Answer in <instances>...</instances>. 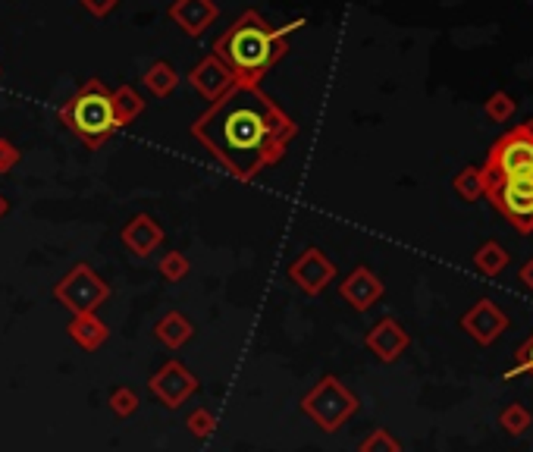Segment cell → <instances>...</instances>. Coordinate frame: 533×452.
Here are the masks:
<instances>
[{"label": "cell", "instance_id": "cell-18", "mask_svg": "<svg viewBox=\"0 0 533 452\" xmlns=\"http://www.w3.org/2000/svg\"><path fill=\"white\" fill-rule=\"evenodd\" d=\"M511 113H515V101H511L508 91H493L487 101V117L496 123H506V119H511Z\"/></svg>", "mask_w": 533, "mask_h": 452}, {"label": "cell", "instance_id": "cell-22", "mask_svg": "<svg viewBox=\"0 0 533 452\" xmlns=\"http://www.w3.org/2000/svg\"><path fill=\"white\" fill-rule=\"evenodd\" d=\"M13 160H16V151H13L10 145H4V141H0V170H4V167H10Z\"/></svg>", "mask_w": 533, "mask_h": 452}, {"label": "cell", "instance_id": "cell-8", "mask_svg": "<svg viewBox=\"0 0 533 452\" xmlns=\"http://www.w3.org/2000/svg\"><path fill=\"white\" fill-rule=\"evenodd\" d=\"M189 82H191V88L198 91V95L204 98V101H217L220 95H223L226 88H230L232 82V73L223 67V63L217 60V56H204L201 63H198L195 69L189 73Z\"/></svg>", "mask_w": 533, "mask_h": 452}, {"label": "cell", "instance_id": "cell-7", "mask_svg": "<svg viewBox=\"0 0 533 452\" xmlns=\"http://www.w3.org/2000/svg\"><path fill=\"white\" fill-rule=\"evenodd\" d=\"M169 23H176L189 38H201L208 28L217 23L220 6L213 0H173L167 10Z\"/></svg>", "mask_w": 533, "mask_h": 452}, {"label": "cell", "instance_id": "cell-3", "mask_svg": "<svg viewBox=\"0 0 533 452\" xmlns=\"http://www.w3.org/2000/svg\"><path fill=\"white\" fill-rule=\"evenodd\" d=\"M60 119L76 132L79 139L97 148L119 129L117 104H113V91L104 88L101 79H88L79 88V95L60 110Z\"/></svg>", "mask_w": 533, "mask_h": 452}, {"label": "cell", "instance_id": "cell-6", "mask_svg": "<svg viewBox=\"0 0 533 452\" xmlns=\"http://www.w3.org/2000/svg\"><path fill=\"white\" fill-rule=\"evenodd\" d=\"M461 327H465L474 339H477L480 345H493L496 339H499L508 330V314L499 305H496V302L480 299L477 305H474L465 317H461Z\"/></svg>", "mask_w": 533, "mask_h": 452}, {"label": "cell", "instance_id": "cell-5", "mask_svg": "<svg viewBox=\"0 0 533 452\" xmlns=\"http://www.w3.org/2000/svg\"><path fill=\"white\" fill-rule=\"evenodd\" d=\"M487 198L521 236L533 232V180H489Z\"/></svg>", "mask_w": 533, "mask_h": 452}, {"label": "cell", "instance_id": "cell-17", "mask_svg": "<svg viewBox=\"0 0 533 452\" xmlns=\"http://www.w3.org/2000/svg\"><path fill=\"white\" fill-rule=\"evenodd\" d=\"M455 192H458L465 201H477V198L487 195V182H483V173L477 167H467L455 176Z\"/></svg>", "mask_w": 533, "mask_h": 452}, {"label": "cell", "instance_id": "cell-15", "mask_svg": "<svg viewBox=\"0 0 533 452\" xmlns=\"http://www.w3.org/2000/svg\"><path fill=\"white\" fill-rule=\"evenodd\" d=\"M530 424H533V415H530L524 406H518V402H511V406H506V408H502V415H499V427L506 430L508 437L528 434Z\"/></svg>", "mask_w": 533, "mask_h": 452}, {"label": "cell", "instance_id": "cell-4", "mask_svg": "<svg viewBox=\"0 0 533 452\" xmlns=\"http://www.w3.org/2000/svg\"><path fill=\"white\" fill-rule=\"evenodd\" d=\"M483 182L489 180H533V123L506 132L489 148L487 164L480 167Z\"/></svg>", "mask_w": 533, "mask_h": 452}, {"label": "cell", "instance_id": "cell-12", "mask_svg": "<svg viewBox=\"0 0 533 452\" xmlns=\"http://www.w3.org/2000/svg\"><path fill=\"white\" fill-rule=\"evenodd\" d=\"M160 236H163L160 226L154 221H148V217H135V221L126 226V232H123L126 245H132L135 254H148L154 245L160 242Z\"/></svg>", "mask_w": 533, "mask_h": 452}, {"label": "cell", "instance_id": "cell-20", "mask_svg": "<svg viewBox=\"0 0 533 452\" xmlns=\"http://www.w3.org/2000/svg\"><path fill=\"white\" fill-rule=\"evenodd\" d=\"M361 452H399V443H395L386 430H376L371 440L361 447Z\"/></svg>", "mask_w": 533, "mask_h": 452}, {"label": "cell", "instance_id": "cell-19", "mask_svg": "<svg viewBox=\"0 0 533 452\" xmlns=\"http://www.w3.org/2000/svg\"><path fill=\"white\" fill-rule=\"evenodd\" d=\"M524 371L533 374V334L528 336V343L515 352V365H511V371H506V380L518 377V374H524Z\"/></svg>", "mask_w": 533, "mask_h": 452}, {"label": "cell", "instance_id": "cell-16", "mask_svg": "<svg viewBox=\"0 0 533 452\" xmlns=\"http://www.w3.org/2000/svg\"><path fill=\"white\" fill-rule=\"evenodd\" d=\"M113 104H117V117H119V126L132 123L135 117L145 108V101L138 98V91L129 88V85H123V88L113 91Z\"/></svg>", "mask_w": 533, "mask_h": 452}, {"label": "cell", "instance_id": "cell-11", "mask_svg": "<svg viewBox=\"0 0 533 452\" xmlns=\"http://www.w3.org/2000/svg\"><path fill=\"white\" fill-rule=\"evenodd\" d=\"M333 273H336V271H333V264L317 249H311L302 261H295V267H292V277L302 282L304 289H311V293L323 286V282L330 280Z\"/></svg>", "mask_w": 533, "mask_h": 452}, {"label": "cell", "instance_id": "cell-21", "mask_svg": "<svg viewBox=\"0 0 533 452\" xmlns=\"http://www.w3.org/2000/svg\"><path fill=\"white\" fill-rule=\"evenodd\" d=\"M79 4L85 6V10L91 13V16L104 19L107 13H113V10H117V4H119V0H79Z\"/></svg>", "mask_w": 533, "mask_h": 452}, {"label": "cell", "instance_id": "cell-9", "mask_svg": "<svg viewBox=\"0 0 533 452\" xmlns=\"http://www.w3.org/2000/svg\"><path fill=\"white\" fill-rule=\"evenodd\" d=\"M367 345H371V349L383 358V362H393V358H399L405 352V345H408V334H405V330L393 321V317H386V321L376 324L374 334L367 336Z\"/></svg>", "mask_w": 533, "mask_h": 452}, {"label": "cell", "instance_id": "cell-23", "mask_svg": "<svg viewBox=\"0 0 533 452\" xmlns=\"http://www.w3.org/2000/svg\"><path fill=\"white\" fill-rule=\"evenodd\" d=\"M521 280H524V286L533 289V258H530V261H524V267H521Z\"/></svg>", "mask_w": 533, "mask_h": 452}, {"label": "cell", "instance_id": "cell-13", "mask_svg": "<svg viewBox=\"0 0 533 452\" xmlns=\"http://www.w3.org/2000/svg\"><path fill=\"white\" fill-rule=\"evenodd\" d=\"M141 82H145V88L151 91L154 98H167L169 91H173L176 85H179V76H176V69L169 67L167 60H158L151 69H148L145 79H141Z\"/></svg>", "mask_w": 533, "mask_h": 452}, {"label": "cell", "instance_id": "cell-14", "mask_svg": "<svg viewBox=\"0 0 533 452\" xmlns=\"http://www.w3.org/2000/svg\"><path fill=\"white\" fill-rule=\"evenodd\" d=\"M474 267L487 277H499L502 271L508 267V252L502 249L499 242H483L477 254H474Z\"/></svg>", "mask_w": 533, "mask_h": 452}, {"label": "cell", "instance_id": "cell-2", "mask_svg": "<svg viewBox=\"0 0 533 452\" xmlns=\"http://www.w3.org/2000/svg\"><path fill=\"white\" fill-rule=\"evenodd\" d=\"M308 26L304 19L273 28L261 13L245 10L213 41V56L232 73L239 85H258L289 51V35Z\"/></svg>", "mask_w": 533, "mask_h": 452}, {"label": "cell", "instance_id": "cell-1", "mask_svg": "<svg viewBox=\"0 0 533 452\" xmlns=\"http://www.w3.org/2000/svg\"><path fill=\"white\" fill-rule=\"evenodd\" d=\"M191 136L239 180H254L267 164L282 158L295 136V123L258 85L232 82L210 110L198 117Z\"/></svg>", "mask_w": 533, "mask_h": 452}, {"label": "cell", "instance_id": "cell-10", "mask_svg": "<svg viewBox=\"0 0 533 452\" xmlns=\"http://www.w3.org/2000/svg\"><path fill=\"white\" fill-rule=\"evenodd\" d=\"M343 295L358 311H364V308H371L374 302L383 295V282L376 280L374 273L367 271V267H358V271H354L352 277L343 282Z\"/></svg>", "mask_w": 533, "mask_h": 452}]
</instances>
